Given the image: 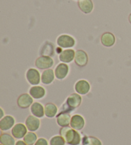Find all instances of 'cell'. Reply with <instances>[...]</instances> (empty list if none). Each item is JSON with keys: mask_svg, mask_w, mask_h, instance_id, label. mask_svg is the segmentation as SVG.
Returning <instances> with one entry per match:
<instances>
[{"mask_svg": "<svg viewBox=\"0 0 131 145\" xmlns=\"http://www.w3.org/2000/svg\"><path fill=\"white\" fill-rule=\"evenodd\" d=\"M66 142L61 136H53L49 141L50 145H65Z\"/></svg>", "mask_w": 131, "mask_h": 145, "instance_id": "d4e9b609", "label": "cell"}, {"mask_svg": "<svg viewBox=\"0 0 131 145\" xmlns=\"http://www.w3.org/2000/svg\"><path fill=\"white\" fill-rule=\"evenodd\" d=\"M14 124L15 119L12 116H5L0 120V129L2 131H9L15 125Z\"/></svg>", "mask_w": 131, "mask_h": 145, "instance_id": "5bb4252c", "label": "cell"}, {"mask_svg": "<svg viewBox=\"0 0 131 145\" xmlns=\"http://www.w3.org/2000/svg\"><path fill=\"white\" fill-rule=\"evenodd\" d=\"M83 145H103L101 140L93 136H84L82 139Z\"/></svg>", "mask_w": 131, "mask_h": 145, "instance_id": "603a6c76", "label": "cell"}, {"mask_svg": "<svg viewBox=\"0 0 131 145\" xmlns=\"http://www.w3.org/2000/svg\"><path fill=\"white\" fill-rule=\"evenodd\" d=\"M54 76V72L52 69H45L42 74L41 82L44 85H49L53 82Z\"/></svg>", "mask_w": 131, "mask_h": 145, "instance_id": "d6986e66", "label": "cell"}, {"mask_svg": "<svg viewBox=\"0 0 131 145\" xmlns=\"http://www.w3.org/2000/svg\"><path fill=\"white\" fill-rule=\"evenodd\" d=\"M34 145H48V142L45 138H41L37 139L35 144Z\"/></svg>", "mask_w": 131, "mask_h": 145, "instance_id": "484cf974", "label": "cell"}, {"mask_svg": "<svg viewBox=\"0 0 131 145\" xmlns=\"http://www.w3.org/2000/svg\"><path fill=\"white\" fill-rule=\"evenodd\" d=\"M58 108L56 106L52 103H47L44 106V113L48 118H53L56 115Z\"/></svg>", "mask_w": 131, "mask_h": 145, "instance_id": "44dd1931", "label": "cell"}, {"mask_svg": "<svg viewBox=\"0 0 131 145\" xmlns=\"http://www.w3.org/2000/svg\"><path fill=\"white\" fill-rule=\"evenodd\" d=\"M27 131L28 129L26 125L21 123H17L12 129V135L15 139H21L27 134Z\"/></svg>", "mask_w": 131, "mask_h": 145, "instance_id": "8992f818", "label": "cell"}, {"mask_svg": "<svg viewBox=\"0 0 131 145\" xmlns=\"http://www.w3.org/2000/svg\"><path fill=\"white\" fill-rule=\"evenodd\" d=\"M23 141L28 145H34L37 141V136L33 132H29L23 138Z\"/></svg>", "mask_w": 131, "mask_h": 145, "instance_id": "cb8c5ba5", "label": "cell"}, {"mask_svg": "<svg viewBox=\"0 0 131 145\" xmlns=\"http://www.w3.org/2000/svg\"><path fill=\"white\" fill-rule=\"evenodd\" d=\"M129 21L131 24V14L129 15Z\"/></svg>", "mask_w": 131, "mask_h": 145, "instance_id": "f1b7e54d", "label": "cell"}, {"mask_svg": "<svg viewBox=\"0 0 131 145\" xmlns=\"http://www.w3.org/2000/svg\"><path fill=\"white\" fill-rule=\"evenodd\" d=\"M35 66L40 69H48L54 65V61L49 56H40L36 59Z\"/></svg>", "mask_w": 131, "mask_h": 145, "instance_id": "277c9868", "label": "cell"}, {"mask_svg": "<svg viewBox=\"0 0 131 145\" xmlns=\"http://www.w3.org/2000/svg\"><path fill=\"white\" fill-rule=\"evenodd\" d=\"M60 134L69 145H79L82 141L80 134L77 131L69 127V126L64 127L60 129Z\"/></svg>", "mask_w": 131, "mask_h": 145, "instance_id": "6da1fadb", "label": "cell"}, {"mask_svg": "<svg viewBox=\"0 0 131 145\" xmlns=\"http://www.w3.org/2000/svg\"><path fill=\"white\" fill-rule=\"evenodd\" d=\"M29 94L34 99H40L45 96L46 90L42 87L35 85L30 88L29 90Z\"/></svg>", "mask_w": 131, "mask_h": 145, "instance_id": "9a60e30c", "label": "cell"}, {"mask_svg": "<svg viewBox=\"0 0 131 145\" xmlns=\"http://www.w3.org/2000/svg\"><path fill=\"white\" fill-rule=\"evenodd\" d=\"M0 111H1V114H0V118H3V116H4V112H3V110L1 108H0Z\"/></svg>", "mask_w": 131, "mask_h": 145, "instance_id": "83f0119b", "label": "cell"}, {"mask_svg": "<svg viewBox=\"0 0 131 145\" xmlns=\"http://www.w3.org/2000/svg\"><path fill=\"white\" fill-rule=\"evenodd\" d=\"M25 124L28 130L30 132H35L40 127V120L34 115H30L26 118Z\"/></svg>", "mask_w": 131, "mask_h": 145, "instance_id": "9c48e42d", "label": "cell"}, {"mask_svg": "<svg viewBox=\"0 0 131 145\" xmlns=\"http://www.w3.org/2000/svg\"><path fill=\"white\" fill-rule=\"evenodd\" d=\"M1 145H3V144H1Z\"/></svg>", "mask_w": 131, "mask_h": 145, "instance_id": "1f68e13d", "label": "cell"}, {"mask_svg": "<svg viewBox=\"0 0 131 145\" xmlns=\"http://www.w3.org/2000/svg\"><path fill=\"white\" fill-rule=\"evenodd\" d=\"M78 7L81 11L85 14H88L93 11V3L91 0H79Z\"/></svg>", "mask_w": 131, "mask_h": 145, "instance_id": "ac0fdd59", "label": "cell"}, {"mask_svg": "<svg viewBox=\"0 0 131 145\" xmlns=\"http://www.w3.org/2000/svg\"><path fill=\"white\" fill-rule=\"evenodd\" d=\"M56 43L60 48H69L74 46L75 40L72 36L69 35H62L58 37Z\"/></svg>", "mask_w": 131, "mask_h": 145, "instance_id": "3957f363", "label": "cell"}, {"mask_svg": "<svg viewBox=\"0 0 131 145\" xmlns=\"http://www.w3.org/2000/svg\"><path fill=\"white\" fill-rule=\"evenodd\" d=\"M75 55V52L73 49H66L60 54L59 59L63 63H70L74 59Z\"/></svg>", "mask_w": 131, "mask_h": 145, "instance_id": "4fadbf2b", "label": "cell"}, {"mask_svg": "<svg viewBox=\"0 0 131 145\" xmlns=\"http://www.w3.org/2000/svg\"><path fill=\"white\" fill-rule=\"evenodd\" d=\"M33 97L28 94H21L18 97L17 101L18 106L22 109H26L31 106L33 105Z\"/></svg>", "mask_w": 131, "mask_h": 145, "instance_id": "30bf717a", "label": "cell"}, {"mask_svg": "<svg viewBox=\"0 0 131 145\" xmlns=\"http://www.w3.org/2000/svg\"><path fill=\"white\" fill-rule=\"evenodd\" d=\"M74 89L75 92L80 95L87 94L90 90V85L85 80H80L75 83Z\"/></svg>", "mask_w": 131, "mask_h": 145, "instance_id": "ba28073f", "label": "cell"}, {"mask_svg": "<svg viewBox=\"0 0 131 145\" xmlns=\"http://www.w3.org/2000/svg\"><path fill=\"white\" fill-rule=\"evenodd\" d=\"M76 1H77V0H76ZM77 1H79V0H77Z\"/></svg>", "mask_w": 131, "mask_h": 145, "instance_id": "f546056e", "label": "cell"}, {"mask_svg": "<svg viewBox=\"0 0 131 145\" xmlns=\"http://www.w3.org/2000/svg\"><path fill=\"white\" fill-rule=\"evenodd\" d=\"M15 145H28V144H26L24 141L19 140V141H17L16 142V143H15Z\"/></svg>", "mask_w": 131, "mask_h": 145, "instance_id": "4316f807", "label": "cell"}, {"mask_svg": "<svg viewBox=\"0 0 131 145\" xmlns=\"http://www.w3.org/2000/svg\"><path fill=\"white\" fill-rule=\"evenodd\" d=\"M75 63L79 67L86 66L88 62V54L83 50H78L75 52L74 57Z\"/></svg>", "mask_w": 131, "mask_h": 145, "instance_id": "8fae6325", "label": "cell"}, {"mask_svg": "<svg viewBox=\"0 0 131 145\" xmlns=\"http://www.w3.org/2000/svg\"><path fill=\"white\" fill-rule=\"evenodd\" d=\"M31 112L33 115L37 118H42L45 115L44 106L37 102L33 103L31 106Z\"/></svg>", "mask_w": 131, "mask_h": 145, "instance_id": "ffe728a7", "label": "cell"}, {"mask_svg": "<svg viewBox=\"0 0 131 145\" xmlns=\"http://www.w3.org/2000/svg\"><path fill=\"white\" fill-rule=\"evenodd\" d=\"M69 72V67L65 63H60L58 65L54 70L55 77L58 80H62L67 77Z\"/></svg>", "mask_w": 131, "mask_h": 145, "instance_id": "52a82bcc", "label": "cell"}, {"mask_svg": "<svg viewBox=\"0 0 131 145\" xmlns=\"http://www.w3.org/2000/svg\"><path fill=\"white\" fill-rule=\"evenodd\" d=\"M85 121L82 116L74 115L72 116L70 125L72 129L76 131H81L85 127Z\"/></svg>", "mask_w": 131, "mask_h": 145, "instance_id": "7c38bea8", "label": "cell"}, {"mask_svg": "<svg viewBox=\"0 0 131 145\" xmlns=\"http://www.w3.org/2000/svg\"><path fill=\"white\" fill-rule=\"evenodd\" d=\"M82 102V98L80 94L74 93L67 97L66 101L60 108L59 113H70L78 108Z\"/></svg>", "mask_w": 131, "mask_h": 145, "instance_id": "7a4b0ae2", "label": "cell"}, {"mask_svg": "<svg viewBox=\"0 0 131 145\" xmlns=\"http://www.w3.org/2000/svg\"><path fill=\"white\" fill-rule=\"evenodd\" d=\"M130 3H131V0H130Z\"/></svg>", "mask_w": 131, "mask_h": 145, "instance_id": "4dcf8cb0", "label": "cell"}, {"mask_svg": "<svg viewBox=\"0 0 131 145\" xmlns=\"http://www.w3.org/2000/svg\"><path fill=\"white\" fill-rule=\"evenodd\" d=\"M101 43L106 47H111L113 46L116 41V39L114 35L111 33L106 32L101 36Z\"/></svg>", "mask_w": 131, "mask_h": 145, "instance_id": "e0dca14e", "label": "cell"}, {"mask_svg": "<svg viewBox=\"0 0 131 145\" xmlns=\"http://www.w3.org/2000/svg\"><path fill=\"white\" fill-rule=\"evenodd\" d=\"M0 143L3 145H15V141L14 136L3 133L0 136Z\"/></svg>", "mask_w": 131, "mask_h": 145, "instance_id": "7402d4cb", "label": "cell"}, {"mask_svg": "<svg viewBox=\"0 0 131 145\" xmlns=\"http://www.w3.org/2000/svg\"><path fill=\"white\" fill-rule=\"evenodd\" d=\"M71 116L68 113H59L56 116V122L59 126L64 127L70 125Z\"/></svg>", "mask_w": 131, "mask_h": 145, "instance_id": "2e32d148", "label": "cell"}, {"mask_svg": "<svg viewBox=\"0 0 131 145\" xmlns=\"http://www.w3.org/2000/svg\"><path fill=\"white\" fill-rule=\"evenodd\" d=\"M26 77L29 84L32 85H37L40 82V74L37 69L30 68L26 72Z\"/></svg>", "mask_w": 131, "mask_h": 145, "instance_id": "5b68a950", "label": "cell"}]
</instances>
